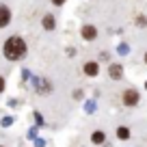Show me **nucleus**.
<instances>
[{
    "instance_id": "obj_10",
    "label": "nucleus",
    "mask_w": 147,
    "mask_h": 147,
    "mask_svg": "<svg viewBox=\"0 0 147 147\" xmlns=\"http://www.w3.org/2000/svg\"><path fill=\"white\" fill-rule=\"evenodd\" d=\"M39 87H41V89H39V93H50V82H41Z\"/></svg>"
},
{
    "instance_id": "obj_2",
    "label": "nucleus",
    "mask_w": 147,
    "mask_h": 147,
    "mask_svg": "<svg viewBox=\"0 0 147 147\" xmlns=\"http://www.w3.org/2000/svg\"><path fill=\"white\" fill-rule=\"evenodd\" d=\"M123 104L125 106H136L138 104V91L136 89H128L123 93Z\"/></svg>"
},
{
    "instance_id": "obj_7",
    "label": "nucleus",
    "mask_w": 147,
    "mask_h": 147,
    "mask_svg": "<svg viewBox=\"0 0 147 147\" xmlns=\"http://www.w3.org/2000/svg\"><path fill=\"white\" fill-rule=\"evenodd\" d=\"M104 138H106V136H104V132H100V130L91 134V141L95 143V145H102V143H104Z\"/></svg>"
},
{
    "instance_id": "obj_11",
    "label": "nucleus",
    "mask_w": 147,
    "mask_h": 147,
    "mask_svg": "<svg viewBox=\"0 0 147 147\" xmlns=\"http://www.w3.org/2000/svg\"><path fill=\"white\" fill-rule=\"evenodd\" d=\"M5 91V78H2V76H0V93Z\"/></svg>"
},
{
    "instance_id": "obj_13",
    "label": "nucleus",
    "mask_w": 147,
    "mask_h": 147,
    "mask_svg": "<svg viewBox=\"0 0 147 147\" xmlns=\"http://www.w3.org/2000/svg\"><path fill=\"white\" fill-rule=\"evenodd\" d=\"M145 63H147V54H145Z\"/></svg>"
},
{
    "instance_id": "obj_12",
    "label": "nucleus",
    "mask_w": 147,
    "mask_h": 147,
    "mask_svg": "<svg viewBox=\"0 0 147 147\" xmlns=\"http://www.w3.org/2000/svg\"><path fill=\"white\" fill-rule=\"evenodd\" d=\"M52 2H54V5H59V7H61V5H63V2H65V0H52Z\"/></svg>"
},
{
    "instance_id": "obj_3",
    "label": "nucleus",
    "mask_w": 147,
    "mask_h": 147,
    "mask_svg": "<svg viewBox=\"0 0 147 147\" xmlns=\"http://www.w3.org/2000/svg\"><path fill=\"white\" fill-rule=\"evenodd\" d=\"M9 22H11V11H9V7L0 5V28H5Z\"/></svg>"
},
{
    "instance_id": "obj_4",
    "label": "nucleus",
    "mask_w": 147,
    "mask_h": 147,
    "mask_svg": "<svg viewBox=\"0 0 147 147\" xmlns=\"http://www.w3.org/2000/svg\"><path fill=\"white\" fill-rule=\"evenodd\" d=\"M82 37L87 39V41H93L97 37V28L91 26V24H87V26H82Z\"/></svg>"
},
{
    "instance_id": "obj_1",
    "label": "nucleus",
    "mask_w": 147,
    "mask_h": 147,
    "mask_svg": "<svg viewBox=\"0 0 147 147\" xmlns=\"http://www.w3.org/2000/svg\"><path fill=\"white\" fill-rule=\"evenodd\" d=\"M2 52H5V59L20 61V59H24V54H26V41H24L22 37H9L5 41Z\"/></svg>"
},
{
    "instance_id": "obj_9",
    "label": "nucleus",
    "mask_w": 147,
    "mask_h": 147,
    "mask_svg": "<svg viewBox=\"0 0 147 147\" xmlns=\"http://www.w3.org/2000/svg\"><path fill=\"white\" fill-rule=\"evenodd\" d=\"M117 136H119L121 141H125V138H130V130L128 128H119L117 130Z\"/></svg>"
},
{
    "instance_id": "obj_8",
    "label": "nucleus",
    "mask_w": 147,
    "mask_h": 147,
    "mask_svg": "<svg viewBox=\"0 0 147 147\" xmlns=\"http://www.w3.org/2000/svg\"><path fill=\"white\" fill-rule=\"evenodd\" d=\"M41 24H43V28H46V30H52V28H54V18H52V15H46Z\"/></svg>"
},
{
    "instance_id": "obj_6",
    "label": "nucleus",
    "mask_w": 147,
    "mask_h": 147,
    "mask_svg": "<svg viewBox=\"0 0 147 147\" xmlns=\"http://www.w3.org/2000/svg\"><path fill=\"white\" fill-rule=\"evenodd\" d=\"M108 74H110V78H113V80H119L121 76H123V69H121V65H110Z\"/></svg>"
},
{
    "instance_id": "obj_5",
    "label": "nucleus",
    "mask_w": 147,
    "mask_h": 147,
    "mask_svg": "<svg viewBox=\"0 0 147 147\" xmlns=\"http://www.w3.org/2000/svg\"><path fill=\"white\" fill-rule=\"evenodd\" d=\"M97 71H100V65H97L95 61H89V63L84 65V74H87V76H97Z\"/></svg>"
}]
</instances>
